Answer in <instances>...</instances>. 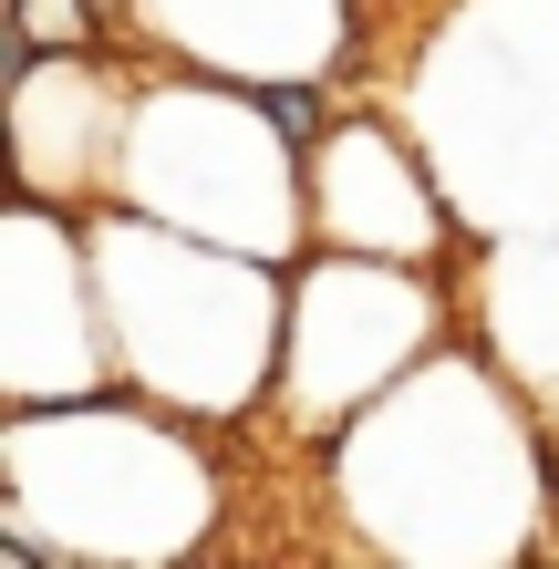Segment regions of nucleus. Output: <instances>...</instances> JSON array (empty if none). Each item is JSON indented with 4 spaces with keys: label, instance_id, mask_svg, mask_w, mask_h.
Listing matches in <instances>:
<instances>
[{
    "label": "nucleus",
    "instance_id": "2",
    "mask_svg": "<svg viewBox=\"0 0 559 569\" xmlns=\"http://www.w3.org/2000/svg\"><path fill=\"white\" fill-rule=\"evenodd\" d=\"M249 114H270V136H280V146H321V93H311V83H270V93H249Z\"/></svg>",
    "mask_w": 559,
    "mask_h": 569
},
{
    "label": "nucleus",
    "instance_id": "1",
    "mask_svg": "<svg viewBox=\"0 0 559 569\" xmlns=\"http://www.w3.org/2000/svg\"><path fill=\"white\" fill-rule=\"evenodd\" d=\"M104 31H114V0H11V62L93 52Z\"/></svg>",
    "mask_w": 559,
    "mask_h": 569
}]
</instances>
